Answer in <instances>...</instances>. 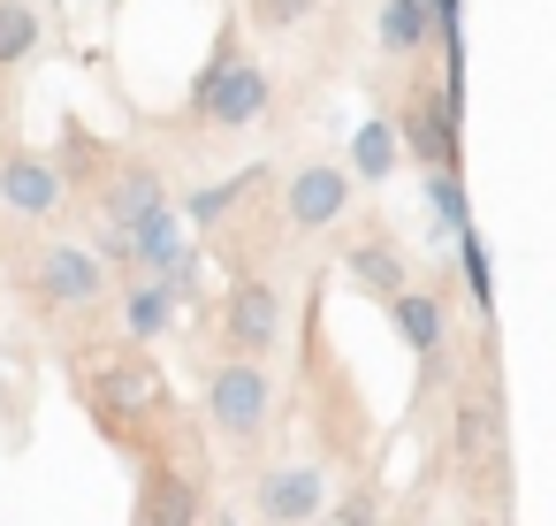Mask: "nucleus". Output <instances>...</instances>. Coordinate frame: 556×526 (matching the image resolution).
Returning <instances> with one entry per match:
<instances>
[{
    "label": "nucleus",
    "instance_id": "obj_4",
    "mask_svg": "<svg viewBox=\"0 0 556 526\" xmlns=\"http://www.w3.org/2000/svg\"><path fill=\"white\" fill-rule=\"evenodd\" d=\"M457 115H465V77H457V70H442V85H412V92L396 100V115H389L396 153L419 161V176L465 168V130H457Z\"/></svg>",
    "mask_w": 556,
    "mask_h": 526
},
{
    "label": "nucleus",
    "instance_id": "obj_2",
    "mask_svg": "<svg viewBox=\"0 0 556 526\" xmlns=\"http://www.w3.org/2000/svg\"><path fill=\"white\" fill-rule=\"evenodd\" d=\"M267 108H275V77H267V62L244 47V24L222 16V32H214L199 77H191L184 130H199V138H237V130L267 123Z\"/></svg>",
    "mask_w": 556,
    "mask_h": 526
},
{
    "label": "nucleus",
    "instance_id": "obj_16",
    "mask_svg": "<svg viewBox=\"0 0 556 526\" xmlns=\"http://www.w3.org/2000/svg\"><path fill=\"white\" fill-rule=\"evenodd\" d=\"M168 321H176V298H168L153 275H123V328H130L123 343L146 351L153 336H168Z\"/></svg>",
    "mask_w": 556,
    "mask_h": 526
},
{
    "label": "nucleus",
    "instance_id": "obj_3",
    "mask_svg": "<svg viewBox=\"0 0 556 526\" xmlns=\"http://www.w3.org/2000/svg\"><path fill=\"white\" fill-rule=\"evenodd\" d=\"M9 283H16V298H24L47 328L85 321V313L108 305V267H100L85 245H70V237H39V245H24V252L9 260Z\"/></svg>",
    "mask_w": 556,
    "mask_h": 526
},
{
    "label": "nucleus",
    "instance_id": "obj_9",
    "mask_svg": "<svg viewBox=\"0 0 556 526\" xmlns=\"http://www.w3.org/2000/svg\"><path fill=\"white\" fill-rule=\"evenodd\" d=\"M343 214H351V176H343L336 161L290 168V184H282V199H275V222H282L290 237H328Z\"/></svg>",
    "mask_w": 556,
    "mask_h": 526
},
{
    "label": "nucleus",
    "instance_id": "obj_11",
    "mask_svg": "<svg viewBox=\"0 0 556 526\" xmlns=\"http://www.w3.org/2000/svg\"><path fill=\"white\" fill-rule=\"evenodd\" d=\"M0 206L16 222H54L62 214V184H54L47 153H24V146L0 153Z\"/></svg>",
    "mask_w": 556,
    "mask_h": 526
},
{
    "label": "nucleus",
    "instance_id": "obj_1",
    "mask_svg": "<svg viewBox=\"0 0 556 526\" xmlns=\"http://www.w3.org/2000/svg\"><path fill=\"white\" fill-rule=\"evenodd\" d=\"M77 404L92 412V427L123 450V458H176L184 450V404L168 389V374L138 351V343H100L77 359Z\"/></svg>",
    "mask_w": 556,
    "mask_h": 526
},
{
    "label": "nucleus",
    "instance_id": "obj_23",
    "mask_svg": "<svg viewBox=\"0 0 556 526\" xmlns=\"http://www.w3.org/2000/svg\"><path fill=\"white\" fill-rule=\"evenodd\" d=\"M336 518H343V526H374V488H351Z\"/></svg>",
    "mask_w": 556,
    "mask_h": 526
},
{
    "label": "nucleus",
    "instance_id": "obj_15",
    "mask_svg": "<svg viewBox=\"0 0 556 526\" xmlns=\"http://www.w3.org/2000/svg\"><path fill=\"white\" fill-rule=\"evenodd\" d=\"M267 184H275V168H267V161H252V168H237V176H222V184H206V191H191V199H184L176 214H191V229L206 237V229H214L222 214H237V206H244L252 191H267Z\"/></svg>",
    "mask_w": 556,
    "mask_h": 526
},
{
    "label": "nucleus",
    "instance_id": "obj_7",
    "mask_svg": "<svg viewBox=\"0 0 556 526\" xmlns=\"http://www.w3.org/2000/svg\"><path fill=\"white\" fill-rule=\"evenodd\" d=\"M450 458L472 488H488V473L503 465V397H495V381H457L450 389Z\"/></svg>",
    "mask_w": 556,
    "mask_h": 526
},
{
    "label": "nucleus",
    "instance_id": "obj_10",
    "mask_svg": "<svg viewBox=\"0 0 556 526\" xmlns=\"http://www.w3.org/2000/svg\"><path fill=\"white\" fill-rule=\"evenodd\" d=\"M252 511L260 526H313L328 511V473L313 458H290V465H267L260 488H252Z\"/></svg>",
    "mask_w": 556,
    "mask_h": 526
},
{
    "label": "nucleus",
    "instance_id": "obj_19",
    "mask_svg": "<svg viewBox=\"0 0 556 526\" xmlns=\"http://www.w3.org/2000/svg\"><path fill=\"white\" fill-rule=\"evenodd\" d=\"M39 47H47V16L31 9V0H0V77L24 70Z\"/></svg>",
    "mask_w": 556,
    "mask_h": 526
},
{
    "label": "nucleus",
    "instance_id": "obj_22",
    "mask_svg": "<svg viewBox=\"0 0 556 526\" xmlns=\"http://www.w3.org/2000/svg\"><path fill=\"white\" fill-rule=\"evenodd\" d=\"M457 267H465V290H472V305H480V313H495V275H488V245H480L472 229L457 237Z\"/></svg>",
    "mask_w": 556,
    "mask_h": 526
},
{
    "label": "nucleus",
    "instance_id": "obj_13",
    "mask_svg": "<svg viewBox=\"0 0 556 526\" xmlns=\"http://www.w3.org/2000/svg\"><path fill=\"white\" fill-rule=\"evenodd\" d=\"M381 313H389L396 343H404L419 366H434V359H442V343H450V305H442V290H396Z\"/></svg>",
    "mask_w": 556,
    "mask_h": 526
},
{
    "label": "nucleus",
    "instance_id": "obj_8",
    "mask_svg": "<svg viewBox=\"0 0 556 526\" xmlns=\"http://www.w3.org/2000/svg\"><path fill=\"white\" fill-rule=\"evenodd\" d=\"M214 511L206 473L191 458H146L138 465V496H130V526H199Z\"/></svg>",
    "mask_w": 556,
    "mask_h": 526
},
{
    "label": "nucleus",
    "instance_id": "obj_12",
    "mask_svg": "<svg viewBox=\"0 0 556 526\" xmlns=\"http://www.w3.org/2000/svg\"><path fill=\"white\" fill-rule=\"evenodd\" d=\"M108 161H115V146L85 123V115H62V130H54V153H47V168H54V184L62 191H77V199H92V184L108 176Z\"/></svg>",
    "mask_w": 556,
    "mask_h": 526
},
{
    "label": "nucleus",
    "instance_id": "obj_21",
    "mask_svg": "<svg viewBox=\"0 0 556 526\" xmlns=\"http://www.w3.org/2000/svg\"><path fill=\"white\" fill-rule=\"evenodd\" d=\"M427 214H434L450 237H465V229H472V206H465V168H434V176H427Z\"/></svg>",
    "mask_w": 556,
    "mask_h": 526
},
{
    "label": "nucleus",
    "instance_id": "obj_17",
    "mask_svg": "<svg viewBox=\"0 0 556 526\" xmlns=\"http://www.w3.org/2000/svg\"><path fill=\"white\" fill-rule=\"evenodd\" d=\"M404 168V153H396V130H389V115H366L358 130H351V184H389Z\"/></svg>",
    "mask_w": 556,
    "mask_h": 526
},
{
    "label": "nucleus",
    "instance_id": "obj_14",
    "mask_svg": "<svg viewBox=\"0 0 556 526\" xmlns=\"http://www.w3.org/2000/svg\"><path fill=\"white\" fill-rule=\"evenodd\" d=\"M343 275H351V290L358 298H374V305H389L396 290H412V267H404V252H396V237H358L351 252H343Z\"/></svg>",
    "mask_w": 556,
    "mask_h": 526
},
{
    "label": "nucleus",
    "instance_id": "obj_20",
    "mask_svg": "<svg viewBox=\"0 0 556 526\" xmlns=\"http://www.w3.org/2000/svg\"><path fill=\"white\" fill-rule=\"evenodd\" d=\"M313 16H320V0H244L237 24H252V32H267V39H290V32H305Z\"/></svg>",
    "mask_w": 556,
    "mask_h": 526
},
{
    "label": "nucleus",
    "instance_id": "obj_6",
    "mask_svg": "<svg viewBox=\"0 0 556 526\" xmlns=\"http://www.w3.org/2000/svg\"><path fill=\"white\" fill-rule=\"evenodd\" d=\"M282 321H290V298L275 275H229V290H222V351L229 359L267 366L282 343Z\"/></svg>",
    "mask_w": 556,
    "mask_h": 526
},
{
    "label": "nucleus",
    "instance_id": "obj_26",
    "mask_svg": "<svg viewBox=\"0 0 556 526\" xmlns=\"http://www.w3.org/2000/svg\"><path fill=\"white\" fill-rule=\"evenodd\" d=\"M222 526H237V518H222Z\"/></svg>",
    "mask_w": 556,
    "mask_h": 526
},
{
    "label": "nucleus",
    "instance_id": "obj_24",
    "mask_svg": "<svg viewBox=\"0 0 556 526\" xmlns=\"http://www.w3.org/2000/svg\"><path fill=\"white\" fill-rule=\"evenodd\" d=\"M9 138H16V100H9V85H0V153H9Z\"/></svg>",
    "mask_w": 556,
    "mask_h": 526
},
{
    "label": "nucleus",
    "instance_id": "obj_5",
    "mask_svg": "<svg viewBox=\"0 0 556 526\" xmlns=\"http://www.w3.org/2000/svg\"><path fill=\"white\" fill-rule=\"evenodd\" d=\"M206 419H214V435H222L229 450L260 458L267 435H275V374L252 366V359H222V366L206 374Z\"/></svg>",
    "mask_w": 556,
    "mask_h": 526
},
{
    "label": "nucleus",
    "instance_id": "obj_18",
    "mask_svg": "<svg viewBox=\"0 0 556 526\" xmlns=\"http://www.w3.org/2000/svg\"><path fill=\"white\" fill-rule=\"evenodd\" d=\"M427 39H434L427 0H381V16H374V47H381V54L412 62V54H427Z\"/></svg>",
    "mask_w": 556,
    "mask_h": 526
},
{
    "label": "nucleus",
    "instance_id": "obj_25",
    "mask_svg": "<svg viewBox=\"0 0 556 526\" xmlns=\"http://www.w3.org/2000/svg\"><path fill=\"white\" fill-rule=\"evenodd\" d=\"M412 526H434V518H412Z\"/></svg>",
    "mask_w": 556,
    "mask_h": 526
}]
</instances>
